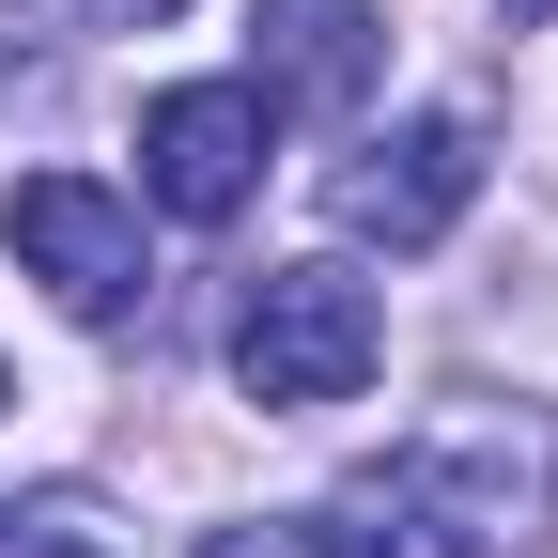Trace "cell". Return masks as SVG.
Listing matches in <instances>:
<instances>
[{"label": "cell", "mask_w": 558, "mask_h": 558, "mask_svg": "<svg viewBox=\"0 0 558 558\" xmlns=\"http://www.w3.org/2000/svg\"><path fill=\"white\" fill-rule=\"evenodd\" d=\"M0 558H124V543L78 481H47V497H0Z\"/></svg>", "instance_id": "52a82bcc"}, {"label": "cell", "mask_w": 558, "mask_h": 558, "mask_svg": "<svg viewBox=\"0 0 558 558\" xmlns=\"http://www.w3.org/2000/svg\"><path fill=\"white\" fill-rule=\"evenodd\" d=\"M94 32H156V16H186V0H78Z\"/></svg>", "instance_id": "9c48e42d"}, {"label": "cell", "mask_w": 558, "mask_h": 558, "mask_svg": "<svg viewBox=\"0 0 558 558\" xmlns=\"http://www.w3.org/2000/svg\"><path fill=\"white\" fill-rule=\"evenodd\" d=\"M0 248H16L78 326H124L140 311V202H109L94 171H32L16 218H0Z\"/></svg>", "instance_id": "277c9868"}, {"label": "cell", "mask_w": 558, "mask_h": 558, "mask_svg": "<svg viewBox=\"0 0 558 558\" xmlns=\"http://www.w3.org/2000/svg\"><path fill=\"white\" fill-rule=\"evenodd\" d=\"M388 78V16H357V0H264L248 16V94L264 124L279 109H357Z\"/></svg>", "instance_id": "8992f818"}, {"label": "cell", "mask_w": 558, "mask_h": 558, "mask_svg": "<svg viewBox=\"0 0 558 558\" xmlns=\"http://www.w3.org/2000/svg\"><path fill=\"white\" fill-rule=\"evenodd\" d=\"M326 202H341V233H357V248H435L465 202H481V124H465V109H418V124L357 140Z\"/></svg>", "instance_id": "3957f363"}, {"label": "cell", "mask_w": 558, "mask_h": 558, "mask_svg": "<svg viewBox=\"0 0 558 558\" xmlns=\"http://www.w3.org/2000/svg\"><path fill=\"white\" fill-rule=\"evenodd\" d=\"M543 481L558 465H527V450H388V465L341 481L295 543L311 558H512L527 512H543Z\"/></svg>", "instance_id": "6da1fadb"}, {"label": "cell", "mask_w": 558, "mask_h": 558, "mask_svg": "<svg viewBox=\"0 0 558 558\" xmlns=\"http://www.w3.org/2000/svg\"><path fill=\"white\" fill-rule=\"evenodd\" d=\"M202 558H311L295 527H202Z\"/></svg>", "instance_id": "ba28073f"}, {"label": "cell", "mask_w": 558, "mask_h": 558, "mask_svg": "<svg viewBox=\"0 0 558 558\" xmlns=\"http://www.w3.org/2000/svg\"><path fill=\"white\" fill-rule=\"evenodd\" d=\"M373 357H388V311H373V279H341V264H264L248 311H233V388H248L264 418L357 403Z\"/></svg>", "instance_id": "7a4b0ae2"}, {"label": "cell", "mask_w": 558, "mask_h": 558, "mask_svg": "<svg viewBox=\"0 0 558 558\" xmlns=\"http://www.w3.org/2000/svg\"><path fill=\"white\" fill-rule=\"evenodd\" d=\"M497 16H512V32H543V16H558V0H497Z\"/></svg>", "instance_id": "30bf717a"}, {"label": "cell", "mask_w": 558, "mask_h": 558, "mask_svg": "<svg viewBox=\"0 0 558 558\" xmlns=\"http://www.w3.org/2000/svg\"><path fill=\"white\" fill-rule=\"evenodd\" d=\"M0 403H16V373H0Z\"/></svg>", "instance_id": "8fae6325"}, {"label": "cell", "mask_w": 558, "mask_h": 558, "mask_svg": "<svg viewBox=\"0 0 558 558\" xmlns=\"http://www.w3.org/2000/svg\"><path fill=\"white\" fill-rule=\"evenodd\" d=\"M140 186L171 202V218H248V186H264V94L248 78H186L140 109Z\"/></svg>", "instance_id": "5b68a950"}]
</instances>
